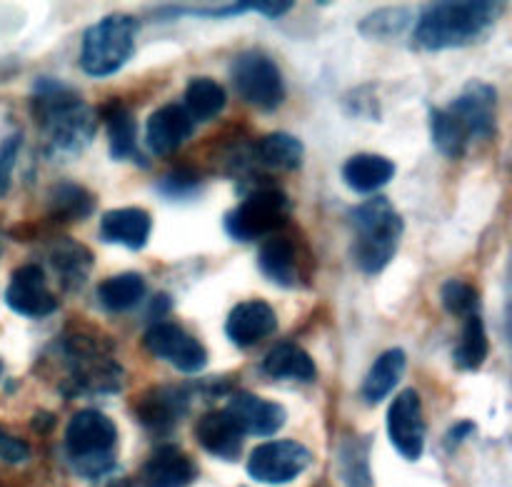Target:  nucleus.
I'll use <instances>...</instances> for the list:
<instances>
[{
  "mask_svg": "<svg viewBox=\"0 0 512 487\" xmlns=\"http://www.w3.org/2000/svg\"><path fill=\"white\" fill-rule=\"evenodd\" d=\"M95 208V198L75 183H60L50 190V218L60 223H78L85 220Z\"/></svg>",
  "mask_w": 512,
  "mask_h": 487,
  "instance_id": "nucleus-27",
  "label": "nucleus"
},
{
  "mask_svg": "<svg viewBox=\"0 0 512 487\" xmlns=\"http://www.w3.org/2000/svg\"><path fill=\"white\" fill-rule=\"evenodd\" d=\"M150 230H153V220H150L148 210L143 208L108 210L100 220V238L105 243L123 245L128 250L145 248Z\"/></svg>",
  "mask_w": 512,
  "mask_h": 487,
  "instance_id": "nucleus-19",
  "label": "nucleus"
},
{
  "mask_svg": "<svg viewBox=\"0 0 512 487\" xmlns=\"http://www.w3.org/2000/svg\"><path fill=\"white\" fill-rule=\"evenodd\" d=\"M448 113L458 120L470 143L478 138H495L498 133V90L483 80H473L448 105Z\"/></svg>",
  "mask_w": 512,
  "mask_h": 487,
  "instance_id": "nucleus-10",
  "label": "nucleus"
},
{
  "mask_svg": "<svg viewBox=\"0 0 512 487\" xmlns=\"http://www.w3.org/2000/svg\"><path fill=\"white\" fill-rule=\"evenodd\" d=\"M263 373L273 380L313 383L318 378L313 358L295 343H278L263 360Z\"/></svg>",
  "mask_w": 512,
  "mask_h": 487,
  "instance_id": "nucleus-22",
  "label": "nucleus"
},
{
  "mask_svg": "<svg viewBox=\"0 0 512 487\" xmlns=\"http://www.w3.org/2000/svg\"><path fill=\"white\" fill-rule=\"evenodd\" d=\"M143 348L158 360L178 368L180 373L195 375L208 365V350L203 348V343L175 323H155L153 328L145 330Z\"/></svg>",
  "mask_w": 512,
  "mask_h": 487,
  "instance_id": "nucleus-9",
  "label": "nucleus"
},
{
  "mask_svg": "<svg viewBox=\"0 0 512 487\" xmlns=\"http://www.w3.org/2000/svg\"><path fill=\"white\" fill-rule=\"evenodd\" d=\"M405 365H408V355H405V350L400 348L385 350V353L373 363V368H370L368 378H365L363 383V390H360L365 403L368 405L383 403V400L398 388L400 380H403Z\"/></svg>",
  "mask_w": 512,
  "mask_h": 487,
  "instance_id": "nucleus-23",
  "label": "nucleus"
},
{
  "mask_svg": "<svg viewBox=\"0 0 512 487\" xmlns=\"http://www.w3.org/2000/svg\"><path fill=\"white\" fill-rule=\"evenodd\" d=\"M118 428L100 410H80L65 428V450L75 470L85 478H98L113 465Z\"/></svg>",
  "mask_w": 512,
  "mask_h": 487,
  "instance_id": "nucleus-5",
  "label": "nucleus"
},
{
  "mask_svg": "<svg viewBox=\"0 0 512 487\" xmlns=\"http://www.w3.org/2000/svg\"><path fill=\"white\" fill-rule=\"evenodd\" d=\"M490 343L488 333H485V323L478 313L468 315L463 328V338H460L458 348H455V365L460 370H478L488 360Z\"/></svg>",
  "mask_w": 512,
  "mask_h": 487,
  "instance_id": "nucleus-29",
  "label": "nucleus"
},
{
  "mask_svg": "<svg viewBox=\"0 0 512 487\" xmlns=\"http://www.w3.org/2000/svg\"><path fill=\"white\" fill-rule=\"evenodd\" d=\"M313 463V453L295 440H273L253 450L248 458V475L255 483L285 485L305 473Z\"/></svg>",
  "mask_w": 512,
  "mask_h": 487,
  "instance_id": "nucleus-8",
  "label": "nucleus"
},
{
  "mask_svg": "<svg viewBox=\"0 0 512 487\" xmlns=\"http://www.w3.org/2000/svg\"><path fill=\"white\" fill-rule=\"evenodd\" d=\"M193 128L195 123L188 110L183 105L170 103L150 115L148 125H145V140H148V148L155 155L165 158V155L175 153L193 135Z\"/></svg>",
  "mask_w": 512,
  "mask_h": 487,
  "instance_id": "nucleus-16",
  "label": "nucleus"
},
{
  "mask_svg": "<svg viewBox=\"0 0 512 487\" xmlns=\"http://www.w3.org/2000/svg\"><path fill=\"white\" fill-rule=\"evenodd\" d=\"M5 305L23 318H45L58 308V300L48 290L43 268L23 265L10 278L8 290H5Z\"/></svg>",
  "mask_w": 512,
  "mask_h": 487,
  "instance_id": "nucleus-12",
  "label": "nucleus"
},
{
  "mask_svg": "<svg viewBox=\"0 0 512 487\" xmlns=\"http://www.w3.org/2000/svg\"><path fill=\"white\" fill-rule=\"evenodd\" d=\"M233 88L245 103L260 110H275L285 100V83L275 60L258 50L240 53L230 65Z\"/></svg>",
  "mask_w": 512,
  "mask_h": 487,
  "instance_id": "nucleus-7",
  "label": "nucleus"
},
{
  "mask_svg": "<svg viewBox=\"0 0 512 487\" xmlns=\"http://www.w3.org/2000/svg\"><path fill=\"white\" fill-rule=\"evenodd\" d=\"M145 298V280L140 273H120L98 285V300L110 313H125Z\"/></svg>",
  "mask_w": 512,
  "mask_h": 487,
  "instance_id": "nucleus-26",
  "label": "nucleus"
},
{
  "mask_svg": "<svg viewBox=\"0 0 512 487\" xmlns=\"http://www.w3.org/2000/svg\"><path fill=\"white\" fill-rule=\"evenodd\" d=\"M28 458H30L28 443H23V440L13 438V435H8L5 430H0V460L15 465V463H25Z\"/></svg>",
  "mask_w": 512,
  "mask_h": 487,
  "instance_id": "nucleus-35",
  "label": "nucleus"
},
{
  "mask_svg": "<svg viewBox=\"0 0 512 487\" xmlns=\"http://www.w3.org/2000/svg\"><path fill=\"white\" fill-rule=\"evenodd\" d=\"M410 23V13L403 8H388L378 10V13H370L368 18L360 23V33L365 38H395V35L403 33Z\"/></svg>",
  "mask_w": 512,
  "mask_h": 487,
  "instance_id": "nucleus-31",
  "label": "nucleus"
},
{
  "mask_svg": "<svg viewBox=\"0 0 512 487\" xmlns=\"http://www.w3.org/2000/svg\"><path fill=\"white\" fill-rule=\"evenodd\" d=\"M440 300H443V308L450 315H473L478 313V290L473 285H468L465 280H445L443 288H440Z\"/></svg>",
  "mask_w": 512,
  "mask_h": 487,
  "instance_id": "nucleus-32",
  "label": "nucleus"
},
{
  "mask_svg": "<svg viewBox=\"0 0 512 487\" xmlns=\"http://www.w3.org/2000/svg\"><path fill=\"white\" fill-rule=\"evenodd\" d=\"M388 438L405 460H420L425 450L423 403L415 390H403L388 410Z\"/></svg>",
  "mask_w": 512,
  "mask_h": 487,
  "instance_id": "nucleus-11",
  "label": "nucleus"
},
{
  "mask_svg": "<svg viewBox=\"0 0 512 487\" xmlns=\"http://www.w3.org/2000/svg\"><path fill=\"white\" fill-rule=\"evenodd\" d=\"M33 110L43 130L45 150L53 155L75 158L95 138V113L63 83L40 78L35 83Z\"/></svg>",
  "mask_w": 512,
  "mask_h": 487,
  "instance_id": "nucleus-1",
  "label": "nucleus"
},
{
  "mask_svg": "<svg viewBox=\"0 0 512 487\" xmlns=\"http://www.w3.org/2000/svg\"><path fill=\"white\" fill-rule=\"evenodd\" d=\"M195 480V465L175 445H163L145 460L140 470L143 487H188Z\"/></svg>",
  "mask_w": 512,
  "mask_h": 487,
  "instance_id": "nucleus-18",
  "label": "nucleus"
},
{
  "mask_svg": "<svg viewBox=\"0 0 512 487\" xmlns=\"http://www.w3.org/2000/svg\"><path fill=\"white\" fill-rule=\"evenodd\" d=\"M290 200L278 188H255L243 203L225 215V230L238 243L278 235L290 220Z\"/></svg>",
  "mask_w": 512,
  "mask_h": 487,
  "instance_id": "nucleus-6",
  "label": "nucleus"
},
{
  "mask_svg": "<svg viewBox=\"0 0 512 487\" xmlns=\"http://www.w3.org/2000/svg\"><path fill=\"white\" fill-rule=\"evenodd\" d=\"M0 375H3V360H0Z\"/></svg>",
  "mask_w": 512,
  "mask_h": 487,
  "instance_id": "nucleus-38",
  "label": "nucleus"
},
{
  "mask_svg": "<svg viewBox=\"0 0 512 487\" xmlns=\"http://www.w3.org/2000/svg\"><path fill=\"white\" fill-rule=\"evenodd\" d=\"M158 190L165 198H188L200 190V175L193 170H173L160 180Z\"/></svg>",
  "mask_w": 512,
  "mask_h": 487,
  "instance_id": "nucleus-33",
  "label": "nucleus"
},
{
  "mask_svg": "<svg viewBox=\"0 0 512 487\" xmlns=\"http://www.w3.org/2000/svg\"><path fill=\"white\" fill-rule=\"evenodd\" d=\"M350 223L355 228L353 250H350L355 265L363 273L378 275L398 253L405 230L403 218L388 198L375 195L368 203L350 210Z\"/></svg>",
  "mask_w": 512,
  "mask_h": 487,
  "instance_id": "nucleus-3",
  "label": "nucleus"
},
{
  "mask_svg": "<svg viewBox=\"0 0 512 487\" xmlns=\"http://www.w3.org/2000/svg\"><path fill=\"white\" fill-rule=\"evenodd\" d=\"M473 433H475V423H468V420H465V423H458L455 428H450L448 438H445V445H448V448H455V445L468 440Z\"/></svg>",
  "mask_w": 512,
  "mask_h": 487,
  "instance_id": "nucleus-37",
  "label": "nucleus"
},
{
  "mask_svg": "<svg viewBox=\"0 0 512 487\" xmlns=\"http://www.w3.org/2000/svg\"><path fill=\"white\" fill-rule=\"evenodd\" d=\"M503 10L500 3H433L423 10L415 25V45L423 50L463 48L490 30Z\"/></svg>",
  "mask_w": 512,
  "mask_h": 487,
  "instance_id": "nucleus-2",
  "label": "nucleus"
},
{
  "mask_svg": "<svg viewBox=\"0 0 512 487\" xmlns=\"http://www.w3.org/2000/svg\"><path fill=\"white\" fill-rule=\"evenodd\" d=\"M225 410L238 420L245 435L265 438V435H275L285 425L283 405L258 398L255 393H235Z\"/></svg>",
  "mask_w": 512,
  "mask_h": 487,
  "instance_id": "nucleus-17",
  "label": "nucleus"
},
{
  "mask_svg": "<svg viewBox=\"0 0 512 487\" xmlns=\"http://www.w3.org/2000/svg\"><path fill=\"white\" fill-rule=\"evenodd\" d=\"M105 125H108L110 138V158L115 160H138L143 165V158L138 153V140H135V118L130 108L120 100H110L100 110Z\"/></svg>",
  "mask_w": 512,
  "mask_h": 487,
  "instance_id": "nucleus-24",
  "label": "nucleus"
},
{
  "mask_svg": "<svg viewBox=\"0 0 512 487\" xmlns=\"http://www.w3.org/2000/svg\"><path fill=\"white\" fill-rule=\"evenodd\" d=\"M278 330V315L265 300H245L230 310L225 335L238 348H253Z\"/></svg>",
  "mask_w": 512,
  "mask_h": 487,
  "instance_id": "nucleus-14",
  "label": "nucleus"
},
{
  "mask_svg": "<svg viewBox=\"0 0 512 487\" xmlns=\"http://www.w3.org/2000/svg\"><path fill=\"white\" fill-rule=\"evenodd\" d=\"M198 443L203 445L205 453L215 455L220 460H238L243 453L245 433L238 420L228 410H210L195 425Z\"/></svg>",
  "mask_w": 512,
  "mask_h": 487,
  "instance_id": "nucleus-15",
  "label": "nucleus"
},
{
  "mask_svg": "<svg viewBox=\"0 0 512 487\" xmlns=\"http://www.w3.org/2000/svg\"><path fill=\"white\" fill-rule=\"evenodd\" d=\"M430 135L433 143L445 158H463L470 148V138L460 128L458 120L448 113V108L430 110Z\"/></svg>",
  "mask_w": 512,
  "mask_h": 487,
  "instance_id": "nucleus-30",
  "label": "nucleus"
},
{
  "mask_svg": "<svg viewBox=\"0 0 512 487\" xmlns=\"http://www.w3.org/2000/svg\"><path fill=\"white\" fill-rule=\"evenodd\" d=\"M253 10H260V13L270 20H278V18H283L285 13H290V10H293V3H290V0H273V3H268V0H260V3H253Z\"/></svg>",
  "mask_w": 512,
  "mask_h": 487,
  "instance_id": "nucleus-36",
  "label": "nucleus"
},
{
  "mask_svg": "<svg viewBox=\"0 0 512 487\" xmlns=\"http://www.w3.org/2000/svg\"><path fill=\"white\" fill-rule=\"evenodd\" d=\"M395 178V163L375 153H360L353 155L348 163L343 165V180L350 190L355 193H375V190L385 188L390 180Z\"/></svg>",
  "mask_w": 512,
  "mask_h": 487,
  "instance_id": "nucleus-21",
  "label": "nucleus"
},
{
  "mask_svg": "<svg viewBox=\"0 0 512 487\" xmlns=\"http://www.w3.org/2000/svg\"><path fill=\"white\" fill-rule=\"evenodd\" d=\"M260 270L270 283L280 285V288H293L298 285V248L285 235H270L263 243L258 255Z\"/></svg>",
  "mask_w": 512,
  "mask_h": 487,
  "instance_id": "nucleus-20",
  "label": "nucleus"
},
{
  "mask_svg": "<svg viewBox=\"0 0 512 487\" xmlns=\"http://www.w3.org/2000/svg\"><path fill=\"white\" fill-rule=\"evenodd\" d=\"M18 148H20V135H13V138H8L0 143V198L8 193L10 173H13Z\"/></svg>",
  "mask_w": 512,
  "mask_h": 487,
  "instance_id": "nucleus-34",
  "label": "nucleus"
},
{
  "mask_svg": "<svg viewBox=\"0 0 512 487\" xmlns=\"http://www.w3.org/2000/svg\"><path fill=\"white\" fill-rule=\"evenodd\" d=\"M138 28V20L125 13L105 15L103 20L90 25L80 45L83 73H88L90 78H108L118 73L133 58Z\"/></svg>",
  "mask_w": 512,
  "mask_h": 487,
  "instance_id": "nucleus-4",
  "label": "nucleus"
},
{
  "mask_svg": "<svg viewBox=\"0 0 512 487\" xmlns=\"http://www.w3.org/2000/svg\"><path fill=\"white\" fill-rule=\"evenodd\" d=\"M255 153H258V160L265 168L273 170H298L305 158L303 143L295 135L283 133V130L268 133L263 140H258Z\"/></svg>",
  "mask_w": 512,
  "mask_h": 487,
  "instance_id": "nucleus-25",
  "label": "nucleus"
},
{
  "mask_svg": "<svg viewBox=\"0 0 512 487\" xmlns=\"http://www.w3.org/2000/svg\"><path fill=\"white\" fill-rule=\"evenodd\" d=\"M190 395L178 385H158L140 395L135 403L138 423L150 433H170L188 413Z\"/></svg>",
  "mask_w": 512,
  "mask_h": 487,
  "instance_id": "nucleus-13",
  "label": "nucleus"
},
{
  "mask_svg": "<svg viewBox=\"0 0 512 487\" xmlns=\"http://www.w3.org/2000/svg\"><path fill=\"white\" fill-rule=\"evenodd\" d=\"M185 110L195 120H213L225 108L223 85L210 78H193L185 88Z\"/></svg>",
  "mask_w": 512,
  "mask_h": 487,
  "instance_id": "nucleus-28",
  "label": "nucleus"
}]
</instances>
